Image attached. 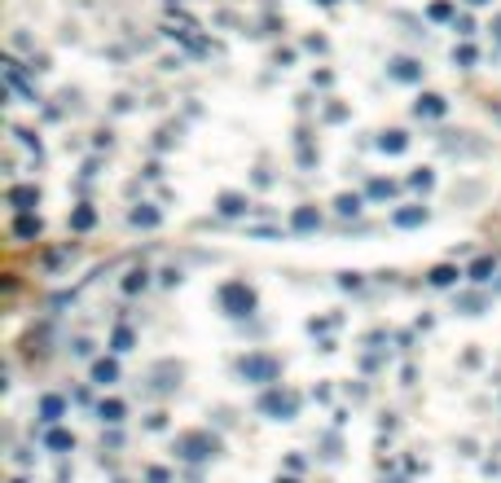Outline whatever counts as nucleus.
Returning a JSON list of instances; mask_svg holds the SVG:
<instances>
[{"label":"nucleus","instance_id":"obj_1","mask_svg":"<svg viewBox=\"0 0 501 483\" xmlns=\"http://www.w3.org/2000/svg\"><path fill=\"white\" fill-rule=\"evenodd\" d=\"M216 448H220V444L211 440V435H202V431H194V435H181V457H189V462L216 457Z\"/></svg>","mask_w":501,"mask_h":483},{"label":"nucleus","instance_id":"obj_2","mask_svg":"<svg viewBox=\"0 0 501 483\" xmlns=\"http://www.w3.org/2000/svg\"><path fill=\"white\" fill-rule=\"evenodd\" d=\"M242 373L250 382H273L277 378V365H273L268 356H250V360H242Z\"/></svg>","mask_w":501,"mask_h":483},{"label":"nucleus","instance_id":"obj_3","mask_svg":"<svg viewBox=\"0 0 501 483\" xmlns=\"http://www.w3.org/2000/svg\"><path fill=\"white\" fill-rule=\"evenodd\" d=\"M295 408H299V400L295 395H264V413H282V417H295Z\"/></svg>","mask_w":501,"mask_h":483},{"label":"nucleus","instance_id":"obj_4","mask_svg":"<svg viewBox=\"0 0 501 483\" xmlns=\"http://www.w3.org/2000/svg\"><path fill=\"white\" fill-rule=\"evenodd\" d=\"M40 408H44V422H57V413H62V400H57V395H49Z\"/></svg>","mask_w":501,"mask_h":483},{"label":"nucleus","instance_id":"obj_5","mask_svg":"<svg viewBox=\"0 0 501 483\" xmlns=\"http://www.w3.org/2000/svg\"><path fill=\"white\" fill-rule=\"evenodd\" d=\"M92 378L106 386V382H115V378H119V369H115V365H97V369H92Z\"/></svg>","mask_w":501,"mask_h":483},{"label":"nucleus","instance_id":"obj_6","mask_svg":"<svg viewBox=\"0 0 501 483\" xmlns=\"http://www.w3.org/2000/svg\"><path fill=\"white\" fill-rule=\"evenodd\" d=\"M101 417H106V422H119V417H124V404H115V400L101 404Z\"/></svg>","mask_w":501,"mask_h":483},{"label":"nucleus","instance_id":"obj_7","mask_svg":"<svg viewBox=\"0 0 501 483\" xmlns=\"http://www.w3.org/2000/svg\"><path fill=\"white\" fill-rule=\"evenodd\" d=\"M277 483H295V479H277Z\"/></svg>","mask_w":501,"mask_h":483}]
</instances>
